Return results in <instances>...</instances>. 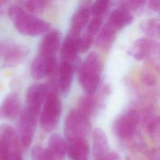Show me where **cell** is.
<instances>
[{"instance_id": "obj_2", "label": "cell", "mask_w": 160, "mask_h": 160, "mask_svg": "<svg viewBox=\"0 0 160 160\" xmlns=\"http://www.w3.org/2000/svg\"><path fill=\"white\" fill-rule=\"evenodd\" d=\"M8 12L17 30L24 35L38 36L44 33L50 28V24L48 22L27 14L18 5L10 6Z\"/></svg>"}, {"instance_id": "obj_33", "label": "cell", "mask_w": 160, "mask_h": 160, "mask_svg": "<svg viewBox=\"0 0 160 160\" xmlns=\"http://www.w3.org/2000/svg\"><path fill=\"white\" fill-rule=\"evenodd\" d=\"M148 7L151 11L160 14V0H151L147 2Z\"/></svg>"}, {"instance_id": "obj_38", "label": "cell", "mask_w": 160, "mask_h": 160, "mask_svg": "<svg viewBox=\"0 0 160 160\" xmlns=\"http://www.w3.org/2000/svg\"><path fill=\"white\" fill-rule=\"evenodd\" d=\"M5 1H0V6H1L4 3H5Z\"/></svg>"}, {"instance_id": "obj_29", "label": "cell", "mask_w": 160, "mask_h": 160, "mask_svg": "<svg viewBox=\"0 0 160 160\" xmlns=\"http://www.w3.org/2000/svg\"><path fill=\"white\" fill-rule=\"evenodd\" d=\"M102 20L101 18L93 17L87 25L85 33L93 37L100 31Z\"/></svg>"}, {"instance_id": "obj_17", "label": "cell", "mask_w": 160, "mask_h": 160, "mask_svg": "<svg viewBox=\"0 0 160 160\" xmlns=\"http://www.w3.org/2000/svg\"><path fill=\"white\" fill-rule=\"evenodd\" d=\"M91 12L90 9L86 6L78 8L73 14L70 22V32L80 35L82 29L87 25Z\"/></svg>"}, {"instance_id": "obj_8", "label": "cell", "mask_w": 160, "mask_h": 160, "mask_svg": "<svg viewBox=\"0 0 160 160\" xmlns=\"http://www.w3.org/2000/svg\"><path fill=\"white\" fill-rule=\"evenodd\" d=\"M48 86L42 83H36L29 87L26 93L25 109L38 116L41 105L48 94Z\"/></svg>"}, {"instance_id": "obj_30", "label": "cell", "mask_w": 160, "mask_h": 160, "mask_svg": "<svg viewBox=\"0 0 160 160\" xmlns=\"http://www.w3.org/2000/svg\"><path fill=\"white\" fill-rule=\"evenodd\" d=\"M140 81L148 87H154L157 83L156 76L149 71H142L140 75Z\"/></svg>"}, {"instance_id": "obj_18", "label": "cell", "mask_w": 160, "mask_h": 160, "mask_svg": "<svg viewBox=\"0 0 160 160\" xmlns=\"http://www.w3.org/2000/svg\"><path fill=\"white\" fill-rule=\"evenodd\" d=\"M0 139L8 145L11 153H21L20 140L12 127L8 124H1Z\"/></svg>"}, {"instance_id": "obj_10", "label": "cell", "mask_w": 160, "mask_h": 160, "mask_svg": "<svg viewBox=\"0 0 160 160\" xmlns=\"http://www.w3.org/2000/svg\"><path fill=\"white\" fill-rule=\"evenodd\" d=\"M56 64V56H44L38 54L32 62L31 75L36 79L45 78L53 72Z\"/></svg>"}, {"instance_id": "obj_28", "label": "cell", "mask_w": 160, "mask_h": 160, "mask_svg": "<svg viewBox=\"0 0 160 160\" xmlns=\"http://www.w3.org/2000/svg\"><path fill=\"white\" fill-rule=\"evenodd\" d=\"M145 3L146 1L142 0H127L121 1L119 6L126 9L132 14L140 11L144 7Z\"/></svg>"}, {"instance_id": "obj_19", "label": "cell", "mask_w": 160, "mask_h": 160, "mask_svg": "<svg viewBox=\"0 0 160 160\" xmlns=\"http://www.w3.org/2000/svg\"><path fill=\"white\" fill-rule=\"evenodd\" d=\"M117 32L116 29L106 22L99 31L95 41L96 45L102 50H109L116 39Z\"/></svg>"}, {"instance_id": "obj_14", "label": "cell", "mask_w": 160, "mask_h": 160, "mask_svg": "<svg viewBox=\"0 0 160 160\" xmlns=\"http://www.w3.org/2000/svg\"><path fill=\"white\" fill-rule=\"evenodd\" d=\"M74 64L66 62H61L59 71V87L61 94L64 96L69 94L73 79Z\"/></svg>"}, {"instance_id": "obj_36", "label": "cell", "mask_w": 160, "mask_h": 160, "mask_svg": "<svg viewBox=\"0 0 160 160\" xmlns=\"http://www.w3.org/2000/svg\"><path fill=\"white\" fill-rule=\"evenodd\" d=\"M7 160H22L21 153H11Z\"/></svg>"}, {"instance_id": "obj_20", "label": "cell", "mask_w": 160, "mask_h": 160, "mask_svg": "<svg viewBox=\"0 0 160 160\" xmlns=\"http://www.w3.org/2000/svg\"><path fill=\"white\" fill-rule=\"evenodd\" d=\"M1 109L4 117L10 119L16 118L21 111V103L18 95L16 93H11L6 96Z\"/></svg>"}, {"instance_id": "obj_3", "label": "cell", "mask_w": 160, "mask_h": 160, "mask_svg": "<svg viewBox=\"0 0 160 160\" xmlns=\"http://www.w3.org/2000/svg\"><path fill=\"white\" fill-rule=\"evenodd\" d=\"M62 111V104L56 91L48 93L41 114V126L46 132L54 130L58 124Z\"/></svg>"}, {"instance_id": "obj_11", "label": "cell", "mask_w": 160, "mask_h": 160, "mask_svg": "<svg viewBox=\"0 0 160 160\" xmlns=\"http://www.w3.org/2000/svg\"><path fill=\"white\" fill-rule=\"evenodd\" d=\"M61 35L57 29L46 33L42 38L38 48V54L44 56H56L61 42Z\"/></svg>"}, {"instance_id": "obj_21", "label": "cell", "mask_w": 160, "mask_h": 160, "mask_svg": "<svg viewBox=\"0 0 160 160\" xmlns=\"http://www.w3.org/2000/svg\"><path fill=\"white\" fill-rule=\"evenodd\" d=\"M49 151L56 160H63L67 154V143L59 134H53L48 142Z\"/></svg>"}, {"instance_id": "obj_1", "label": "cell", "mask_w": 160, "mask_h": 160, "mask_svg": "<svg viewBox=\"0 0 160 160\" xmlns=\"http://www.w3.org/2000/svg\"><path fill=\"white\" fill-rule=\"evenodd\" d=\"M102 61L96 52H89L79 68L78 80L87 94L93 95L101 81Z\"/></svg>"}, {"instance_id": "obj_13", "label": "cell", "mask_w": 160, "mask_h": 160, "mask_svg": "<svg viewBox=\"0 0 160 160\" xmlns=\"http://www.w3.org/2000/svg\"><path fill=\"white\" fill-rule=\"evenodd\" d=\"M67 154L71 160H88L89 146L84 138L68 141Z\"/></svg>"}, {"instance_id": "obj_31", "label": "cell", "mask_w": 160, "mask_h": 160, "mask_svg": "<svg viewBox=\"0 0 160 160\" xmlns=\"http://www.w3.org/2000/svg\"><path fill=\"white\" fill-rule=\"evenodd\" d=\"M93 41V37L86 34L80 36L79 42V52H86L91 47Z\"/></svg>"}, {"instance_id": "obj_32", "label": "cell", "mask_w": 160, "mask_h": 160, "mask_svg": "<svg viewBox=\"0 0 160 160\" xmlns=\"http://www.w3.org/2000/svg\"><path fill=\"white\" fill-rule=\"evenodd\" d=\"M11 154L8 145L0 139V160H7Z\"/></svg>"}, {"instance_id": "obj_16", "label": "cell", "mask_w": 160, "mask_h": 160, "mask_svg": "<svg viewBox=\"0 0 160 160\" xmlns=\"http://www.w3.org/2000/svg\"><path fill=\"white\" fill-rule=\"evenodd\" d=\"M133 19L132 14L126 9L119 6L112 11L107 22L118 31L131 24Z\"/></svg>"}, {"instance_id": "obj_37", "label": "cell", "mask_w": 160, "mask_h": 160, "mask_svg": "<svg viewBox=\"0 0 160 160\" xmlns=\"http://www.w3.org/2000/svg\"><path fill=\"white\" fill-rule=\"evenodd\" d=\"M2 117H4V114L2 113V111L1 109L0 108V118H2Z\"/></svg>"}, {"instance_id": "obj_5", "label": "cell", "mask_w": 160, "mask_h": 160, "mask_svg": "<svg viewBox=\"0 0 160 160\" xmlns=\"http://www.w3.org/2000/svg\"><path fill=\"white\" fill-rule=\"evenodd\" d=\"M140 114L136 110H129L121 114L115 121L113 129L115 134L120 139H127L132 138L136 132Z\"/></svg>"}, {"instance_id": "obj_15", "label": "cell", "mask_w": 160, "mask_h": 160, "mask_svg": "<svg viewBox=\"0 0 160 160\" xmlns=\"http://www.w3.org/2000/svg\"><path fill=\"white\" fill-rule=\"evenodd\" d=\"M92 152L94 157L102 160L109 152V143L105 132L100 128H95L92 134Z\"/></svg>"}, {"instance_id": "obj_4", "label": "cell", "mask_w": 160, "mask_h": 160, "mask_svg": "<svg viewBox=\"0 0 160 160\" xmlns=\"http://www.w3.org/2000/svg\"><path fill=\"white\" fill-rule=\"evenodd\" d=\"M89 119L76 108L70 110L64 122V135L67 141L84 138L91 129Z\"/></svg>"}, {"instance_id": "obj_7", "label": "cell", "mask_w": 160, "mask_h": 160, "mask_svg": "<svg viewBox=\"0 0 160 160\" xmlns=\"http://www.w3.org/2000/svg\"><path fill=\"white\" fill-rule=\"evenodd\" d=\"M38 117L26 109H24L21 114L18 122V136L24 147H29L32 142Z\"/></svg>"}, {"instance_id": "obj_24", "label": "cell", "mask_w": 160, "mask_h": 160, "mask_svg": "<svg viewBox=\"0 0 160 160\" xmlns=\"http://www.w3.org/2000/svg\"><path fill=\"white\" fill-rule=\"evenodd\" d=\"M96 106V100L92 95L86 94L79 98L76 108L84 115L90 118Z\"/></svg>"}, {"instance_id": "obj_6", "label": "cell", "mask_w": 160, "mask_h": 160, "mask_svg": "<svg viewBox=\"0 0 160 160\" xmlns=\"http://www.w3.org/2000/svg\"><path fill=\"white\" fill-rule=\"evenodd\" d=\"M129 54L136 61L160 58V46L152 39L141 38L132 44Z\"/></svg>"}, {"instance_id": "obj_26", "label": "cell", "mask_w": 160, "mask_h": 160, "mask_svg": "<svg viewBox=\"0 0 160 160\" xmlns=\"http://www.w3.org/2000/svg\"><path fill=\"white\" fill-rule=\"evenodd\" d=\"M110 3L111 2L107 0H99L95 1L89 9L91 14L93 17L101 18L109 8Z\"/></svg>"}, {"instance_id": "obj_25", "label": "cell", "mask_w": 160, "mask_h": 160, "mask_svg": "<svg viewBox=\"0 0 160 160\" xmlns=\"http://www.w3.org/2000/svg\"><path fill=\"white\" fill-rule=\"evenodd\" d=\"M25 9L32 13H40L42 12L47 6L49 1L42 0H29L21 2Z\"/></svg>"}, {"instance_id": "obj_27", "label": "cell", "mask_w": 160, "mask_h": 160, "mask_svg": "<svg viewBox=\"0 0 160 160\" xmlns=\"http://www.w3.org/2000/svg\"><path fill=\"white\" fill-rule=\"evenodd\" d=\"M32 160H56L48 149L39 146H34L31 150Z\"/></svg>"}, {"instance_id": "obj_12", "label": "cell", "mask_w": 160, "mask_h": 160, "mask_svg": "<svg viewBox=\"0 0 160 160\" xmlns=\"http://www.w3.org/2000/svg\"><path fill=\"white\" fill-rule=\"evenodd\" d=\"M80 35L69 32L65 37L61 47V54L62 61L73 64L78 58Z\"/></svg>"}, {"instance_id": "obj_22", "label": "cell", "mask_w": 160, "mask_h": 160, "mask_svg": "<svg viewBox=\"0 0 160 160\" xmlns=\"http://www.w3.org/2000/svg\"><path fill=\"white\" fill-rule=\"evenodd\" d=\"M139 28L149 38L160 40V19L150 18L142 20Z\"/></svg>"}, {"instance_id": "obj_34", "label": "cell", "mask_w": 160, "mask_h": 160, "mask_svg": "<svg viewBox=\"0 0 160 160\" xmlns=\"http://www.w3.org/2000/svg\"><path fill=\"white\" fill-rule=\"evenodd\" d=\"M151 160H160V148L152 149L150 152Z\"/></svg>"}, {"instance_id": "obj_35", "label": "cell", "mask_w": 160, "mask_h": 160, "mask_svg": "<svg viewBox=\"0 0 160 160\" xmlns=\"http://www.w3.org/2000/svg\"><path fill=\"white\" fill-rule=\"evenodd\" d=\"M119 155L115 152H109L102 160H119Z\"/></svg>"}, {"instance_id": "obj_9", "label": "cell", "mask_w": 160, "mask_h": 160, "mask_svg": "<svg viewBox=\"0 0 160 160\" xmlns=\"http://www.w3.org/2000/svg\"><path fill=\"white\" fill-rule=\"evenodd\" d=\"M29 52V49L24 45H0V53L4 57V64L8 67H14L20 64Z\"/></svg>"}, {"instance_id": "obj_23", "label": "cell", "mask_w": 160, "mask_h": 160, "mask_svg": "<svg viewBox=\"0 0 160 160\" xmlns=\"http://www.w3.org/2000/svg\"><path fill=\"white\" fill-rule=\"evenodd\" d=\"M140 121H142L147 132L152 136L157 135L160 131V116L148 111L140 114Z\"/></svg>"}]
</instances>
